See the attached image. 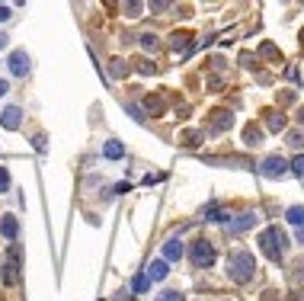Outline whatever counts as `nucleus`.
Here are the masks:
<instances>
[{
	"mask_svg": "<svg viewBox=\"0 0 304 301\" xmlns=\"http://www.w3.org/2000/svg\"><path fill=\"white\" fill-rule=\"evenodd\" d=\"M253 272H256V263H253V253H247V250H237V253L227 260V275L234 282H250Z\"/></svg>",
	"mask_w": 304,
	"mask_h": 301,
	"instance_id": "obj_1",
	"label": "nucleus"
},
{
	"mask_svg": "<svg viewBox=\"0 0 304 301\" xmlns=\"http://www.w3.org/2000/svg\"><path fill=\"white\" fill-rule=\"evenodd\" d=\"M285 234L278 231V227H266V231L260 234V247H263V253L269 257V260H282V253H285Z\"/></svg>",
	"mask_w": 304,
	"mask_h": 301,
	"instance_id": "obj_2",
	"label": "nucleus"
},
{
	"mask_svg": "<svg viewBox=\"0 0 304 301\" xmlns=\"http://www.w3.org/2000/svg\"><path fill=\"white\" fill-rule=\"evenodd\" d=\"M192 263H196V266H212L215 263V247L208 240H196V244H192Z\"/></svg>",
	"mask_w": 304,
	"mask_h": 301,
	"instance_id": "obj_3",
	"label": "nucleus"
},
{
	"mask_svg": "<svg viewBox=\"0 0 304 301\" xmlns=\"http://www.w3.org/2000/svg\"><path fill=\"white\" fill-rule=\"evenodd\" d=\"M16 260H19V247H10V253H7V263H4V282L7 285H16L19 282V266H16Z\"/></svg>",
	"mask_w": 304,
	"mask_h": 301,
	"instance_id": "obj_4",
	"label": "nucleus"
},
{
	"mask_svg": "<svg viewBox=\"0 0 304 301\" xmlns=\"http://www.w3.org/2000/svg\"><path fill=\"white\" fill-rule=\"evenodd\" d=\"M260 173H263V176H285V173H288V164H285L282 157H266L263 167H260Z\"/></svg>",
	"mask_w": 304,
	"mask_h": 301,
	"instance_id": "obj_5",
	"label": "nucleus"
},
{
	"mask_svg": "<svg viewBox=\"0 0 304 301\" xmlns=\"http://www.w3.org/2000/svg\"><path fill=\"white\" fill-rule=\"evenodd\" d=\"M10 71H13V74L16 77H22V74H26V71H29V58H26V52H13V55H10Z\"/></svg>",
	"mask_w": 304,
	"mask_h": 301,
	"instance_id": "obj_6",
	"label": "nucleus"
},
{
	"mask_svg": "<svg viewBox=\"0 0 304 301\" xmlns=\"http://www.w3.org/2000/svg\"><path fill=\"white\" fill-rule=\"evenodd\" d=\"M253 224H256V215L247 212V215H237V221H230L227 231H230V234H240V231H247V227H253Z\"/></svg>",
	"mask_w": 304,
	"mask_h": 301,
	"instance_id": "obj_7",
	"label": "nucleus"
},
{
	"mask_svg": "<svg viewBox=\"0 0 304 301\" xmlns=\"http://www.w3.org/2000/svg\"><path fill=\"white\" fill-rule=\"evenodd\" d=\"M0 125H4V128H10V131H13V128H19V125H22V115H19V109H13V106H10V109H4V115H0Z\"/></svg>",
	"mask_w": 304,
	"mask_h": 301,
	"instance_id": "obj_8",
	"label": "nucleus"
},
{
	"mask_svg": "<svg viewBox=\"0 0 304 301\" xmlns=\"http://www.w3.org/2000/svg\"><path fill=\"white\" fill-rule=\"evenodd\" d=\"M167 272H170V269H167V260H154L144 275H148L151 282H160V279H167Z\"/></svg>",
	"mask_w": 304,
	"mask_h": 301,
	"instance_id": "obj_9",
	"label": "nucleus"
},
{
	"mask_svg": "<svg viewBox=\"0 0 304 301\" xmlns=\"http://www.w3.org/2000/svg\"><path fill=\"white\" fill-rule=\"evenodd\" d=\"M163 257H167V260H179V257H182V244H179L176 237L163 244Z\"/></svg>",
	"mask_w": 304,
	"mask_h": 301,
	"instance_id": "obj_10",
	"label": "nucleus"
},
{
	"mask_svg": "<svg viewBox=\"0 0 304 301\" xmlns=\"http://www.w3.org/2000/svg\"><path fill=\"white\" fill-rule=\"evenodd\" d=\"M0 231H4V237H10V240L16 237V218L13 215H4V218H0Z\"/></svg>",
	"mask_w": 304,
	"mask_h": 301,
	"instance_id": "obj_11",
	"label": "nucleus"
},
{
	"mask_svg": "<svg viewBox=\"0 0 304 301\" xmlns=\"http://www.w3.org/2000/svg\"><path fill=\"white\" fill-rule=\"evenodd\" d=\"M103 154L109 160H115V157H122V154H125V148H122L119 141H106V148H103Z\"/></svg>",
	"mask_w": 304,
	"mask_h": 301,
	"instance_id": "obj_12",
	"label": "nucleus"
},
{
	"mask_svg": "<svg viewBox=\"0 0 304 301\" xmlns=\"http://www.w3.org/2000/svg\"><path fill=\"white\" fill-rule=\"evenodd\" d=\"M218 119H215V131H221V128H230V122H234V119H230V112H215Z\"/></svg>",
	"mask_w": 304,
	"mask_h": 301,
	"instance_id": "obj_13",
	"label": "nucleus"
},
{
	"mask_svg": "<svg viewBox=\"0 0 304 301\" xmlns=\"http://www.w3.org/2000/svg\"><path fill=\"white\" fill-rule=\"evenodd\" d=\"M109 71H112V77H125V74H128V64H125V61H119V58H115V61H112V67H109Z\"/></svg>",
	"mask_w": 304,
	"mask_h": 301,
	"instance_id": "obj_14",
	"label": "nucleus"
},
{
	"mask_svg": "<svg viewBox=\"0 0 304 301\" xmlns=\"http://www.w3.org/2000/svg\"><path fill=\"white\" fill-rule=\"evenodd\" d=\"M288 221H291V224H304V209H298V205L288 209Z\"/></svg>",
	"mask_w": 304,
	"mask_h": 301,
	"instance_id": "obj_15",
	"label": "nucleus"
},
{
	"mask_svg": "<svg viewBox=\"0 0 304 301\" xmlns=\"http://www.w3.org/2000/svg\"><path fill=\"white\" fill-rule=\"evenodd\" d=\"M148 288H151V279H148V275H138V279H135V292H148Z\"/></svg>",
	"mask_w": 304,
	"mask_h": 301,
	"instance_id": "obj_16",
	"label": "nucleus"
},
{
	"mask_svg": "<svg viewBox=\"0 0 304 301\" xmlns=\"http://www.w3.org/2000/svg\"><path fill=\"white\" fill-rule=\"evenodd\" d=\"M269 128H272V131H278V128H285V119H282V112H278V115L272 112V115H269Z\"/></svg>",
	"mask_w": 304,
	"mask_h": 301,
	"instance_id": "obj_17",
	"label": "nucleus"
},
{
	"mask_svg": "<svg viewBox=\"0 0 304 301\" xmlns=\"http://www.w3.org/2000/svg\"><path fill=\"white\" fill-rule=\"evenodd\" d=\"M157 301H186V298H182L179 292H160V295H157Z\"/></svg>",
	"mask_w": 304,
	"mask_h": 301,
	"instance_id": "obj_18",
	"label": "nucleus"
},
{
	"mask_svg": "<svg viewBox=\"0 0 304 301\" xmlns=\"http://www.w3.org/2000/svg\"><path fill=\"white\" fill-rule=\"evenodd\" d=\"M141 45H144V48H151V52H154V48H157V35L144 32V35H141Z\"/></svg>",
	"mask_w": 304,
	"mask_h": 301,
	"instance_id": "obj_19",
	"label": "nucleus"
},
{
	"mask_svg": "<svg viewBox=\"0 0 304 301\" xmlns=\"http://www.w3.org/2000/svg\"><path fill=\"white\" fill-rule=\"evenodd\" d=\"M291 170H295L298 176H304V154H301V157H295V160H291Z\"/></svg>",
	"mask_w": 304,
	"mask_h": 301,
	"instance_id": "obj_20",
	"label": "nucleus"
},
{
	"mask_svg": "<svg viewBox=\"0 0 304 301\" xmlns=\"http://www.w3.org/2000/svg\"><path fill=\"white\" fill-rule=\"evenodd\" d=\"M7 189H10V173L0 167V192H7Z\"/></svg>",
	"mask_w": 304,
	"mask_h": 301,
	"instance_id": "obj_21",
	"label": "nucleus"
},
{
	"mask_svg": "<svg viewBox=\"0 0 304 301\" xmlns=\"http://www.w3.org/2000/svg\"><path fill=\"white\" fill-rule=\"evenodd\" d=\"M247 141L250 144H260V131L256 128H247Z\"/></svg>",
	"mask_w": 304,
	"mask_h": 301,
	"instance_id": "obj_22",
	"label": "nucleus"
},
{
	"mask_svg": "<svg viewBox=\"0 0 304 301\" xmlns=\"http://www.w3.org/2000/svg\"><path fill=\"white\" fill-rule=\"evenodd\" d=\"M138 71H141V74H151V71H154V64H148V61H138Z\"/></svg>",
	"mask_w": 304,
	"mask_h": 301,
	"instance_id": "obj_23",
	"label": "nucleus"
},
{
	"mask_svg": "<svg viewBox=\"0 0 304 301\" xmlns=\"http://www.w3.org/2000/svg\"><path fill=\"white\" fill-rule=\"evenodd\" d=\"M0 19H10V7H0Z\"/></svg>",
	"mask_w": 304,
	"mask_h": 301,
	"instance_id": "obj_24",
	"label": "nucleus"
},
{
	"mask_svg": "<svg viewBox=\"0 0 304 301\" xmlns=\"http://www.w3.org/2000/svg\"><path fill=\"white\" fill-rule=\"evenodd\" d=\"M7 42H10V35H4V32H0V48H7Z\"/></svg>",
	"mask_w": 304,
	"mask_h": 301,
	"instance_id": "obj_25",
	"label": "nucleus"
},
{
	"mask_svg": "<svg viewBox=\"0 0 304 301\" xmlns=\"http://www.w3.org/2000/svg\"><path fill=\"white\" fill-rule=\"evenodd\" d=\"M7 90H10V87H7V80H0V96H4Z\"/></svg>",
	"mask_w": 304,
	"mask_h": 301,
	"instance_id": "obj_26",
	"label": "nucleus"
},
{
	"mask_svg": "<svg viewBox=\"0 0 304 301\" xmlns=\"http://www.w3.org/2000/svg\"><path fill=\"white\" fill-rule=\"evenodd\" d=\"M115 301H131V295H125V292H122V295H119Z\"/></svg>",
	"mask_w": 304,
	"mask_h": 301,
	"instance_id": "obj_27",
	"label": "nucleus"
},
{
	"mask_svg": "<svg viewBox=\"0 0 304 301\" xmlns=\"http://www.w3.org/2000/svg\"><path fill=\"white\" fill-rule=\"evenodd\" d=\"M298 240H301V244H304V227H301V231H298Z\"/></svg>",
	"mask_w": 304,
	"mask_h": 301,
	"instance_id": "obj_28",
	"label": "nucleus"
}]
</instances>
